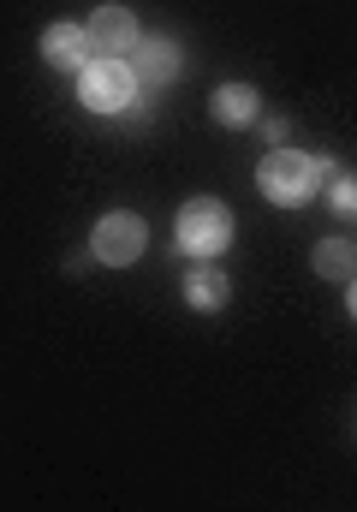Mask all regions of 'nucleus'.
I'll use <instances>...</instances> for the list:
<instances>
[{
    "label": "nucleus",
    "mask_w": 357,
    "mask_h": 512,
    "mask_svg": "<svg viewBox=\"0 0 357 512\" xmlns=\"http://www.w3.org/2000/svg\"><path fill=\"white\" fill-rule=\"evenodd\" d=\"M90 42H96L102 54H119V48H137V18H131L125 6H102V12L90 18Z\"/></svg>",
    "instance_id": "nucleus-7"
},
{
    "label": "nucleus",
    "mask_w": 357,
    "mask_h": 512,
    "mask_svg": "<svg viewBox=\"0 0 357 512\" xmlns=\"http://www.w3.org/2000/svg\"><path fill=\"white\" fill-rule=\"evenodd\" d=\"M227 292H233V286H227V274H215V268H197V274L185 280V304H191V310H221Z\"/></svg>",
    "instance_id": "nucleus-9"
},
{
    "label": "nucleus",
    "mask_w": 357,
    "mask_h": 512,
    "mask_svg": "<svg viewBox=\"0 0 357 512\" xmlns=\"http://www.w3.org/2000/svg\"><path fill=\"white\" fill-rule=\"evenodd\" d=\"M173 239H179V251H185V256L209 262V256H221L227 245H233V209H227V203H215V197H197V203H185V209H179Z\"/></svg>",
    "instance_id": "nucleus-2"
},
{
    "label": "nucleus",
    "mask_w": 357,
    "mask_h": 512,
    "mask_svg": "<svg viewBox=\"0 0 357 512\" xmlns=\"http://www.w3.org/2000/svg\"><path fill=\"white\" fill-rule=\"evenodd\" d=\"M209 114H215L221 126H250V120H256V90H250V84H221L215 102H209Z\"/></svg>",
    "instance_id": "nucleus-8"
},
{
    "label": "nucleus",
    "mask_w": 357,
    "mask_h": 512,
    "mask_svg": "<svg viewBox=\"0 0 357 512\" xmlns=\"http://www.w3.org/2000/svg\"><path fill=\"white\" fill-rule=\"evenodd\" d=\"M143 245H149V227H143L137 215H125V209L102 215V221H96V233H90V251L102 256L108 268H131V262L143 256Z\"/></svg>",
    "instance_id": "nucleus-4"
},
{
    "label": "nucleus",
    "mask_w": 357,
    "mask_h": 512,
    "mask_svg": "<svg viewBox=\"0 0 357 512\" xmlns=\"http://www.w3.org/2000/svg\"><path fill=\"white\" fill-rule=\"evenodd\" d=\"M179 66H185L179 42H167V36H137V48H131V72H137V84L161 90V84L179 78Z\"/></svg>",
    "instance_id": "nucleus-5"
},
{
    "label": "nucleus",
    "mask_w": 357,
    "mask_h": 512,
    "mask_svg": "<svg viewBox=\"0 0 357 512\" xmlns=\"http://www.w3.org/2000/svg\"><path fill=\"white\" fill-rule=\"evenodd\" d=\"M316 268H322L328 280H352V274H357L352 239H322V245H316Z\"/></svg>",
    "instance_id": "nucleus-10"
},
{
    "label": "nucleus",
    "mask_w": 357,
    "mask_h": 512,
    "mask_svg": "<svg viewBox=\"0 0 357 512\" xmlns=\"http://www.w3.org/2000/svg\"><path fill=\"white\" fill-rule=\"evenodd\" d=\"M328 179H334V191H328L334 215H346V221H352V215H357V179H352V173H328Z\"/></svg>",
    "instance_id": "nucleus-11"
},
{
    "label": "nucleus",
    "mask_w": 357,
    "mask_h": 512,
    "mask_svg": "<svg viewBox=\"0 0 357 512\" xmlns=\"http://www.w3.org/2000/svg\"><path fill=\"white\" fill-rule=\"evenodd\" d=\"M90 48H96V42H90V30H84V24H72V18H60V24H48V30H42V60H48V66H60V72H84V66H90V60H84Z\"/></svg>",
    "instance_id": "nucleus-6"
},
{
    "label": "nucleus",
    "mask_w": 357,
    "mask_h": 512,
    "mask_svg": "<svg viewBox=\"0 0 357 512\" xmlns=\"http://www.w3.org/2000/svg\"><path fill=\"white\" fill-rule=\"evenodd\" d=\"M346 310H352V322H357V274L346 280Z\"/></svg>",
    "instance_id": "nucleus-12"
},
{
    "label": "nucleus",
    "mask_w": 357,
    "mask_h": 512,
    "mask_svg": "<svg viewBox=\"0 0 357 512\" xmlns=\"http://www.w3.org/2000/svg\"><path fill=\"white\" fill-rule=\"evenodd\" d=\"M328 173H334L328 161H310V155H298V149H268V155H262V167H256V185H262V197H268V203L298 209V203H310V197H316V185H322Z\"/></svg>",
    "instance_id": "nucleus-1"
},
{
    "label": "nucleus",
    "mask_w": 357,
    "mask_h": 512,
    "mask_svg": "<svg viewBox=\"0 0 357 512\" xmlns=\"http://www.w3.org/2000/svg\"><path fill=\"white\" fill-rule=\"evenodd\" d=\"M131 96H137V72L119 54H102L78 72V102L90 114H119V108H131Z\"/></svg>",
    "instance_id": "nucleus-3"
}]
</instances>
